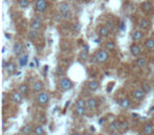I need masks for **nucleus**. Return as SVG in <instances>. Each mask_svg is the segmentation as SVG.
Here are the masks:
<instances>
[{"label": "nucleus", "instance_id": "obj_1", "mask_svg": "<svg viewBox=\"0 0 154 135\" xmlns=\"http://www.w3.org/2000/svg\"><path fill=\"white\" fill-rule=\"evenodd\" d=\"M95 59V62L96 63H99V65H103V63H106L107 61L109 60V52L105 49H101V50H98L96 52L94 56Z\"/></svg>", "mask_w": 154, "mask_h": 135}, {"label": "nucleus", "instance_id": "obj_27", "mask_svg": "<svg viewBox=\"0 0 154 135\" xmlns=\"http://www.w3.org/2000/svg\"><path fill=\"white\" fill-rule=\"evenodd\" d=\"M145 48L149 51L154 50V38L150 37V38H147L145 40Z\"/></svg>", "mask_w": 154, "mask_h": 135}, {"label": "nucleus", "instance_id": "obj_7", "mask_svg": "<svg viewBox=\"0 0 154 135\" xmlns=\"http://www.w3.org/2000/svg\"><path fill=\"white\" fill-rule=\"evenodd\" d=\"M13 53L15 54V56L20 57L21 55L24 54V45L21 41H16L13 45Z\"/></svg>", "mask_w": 154, "mask_h": 135}, {"label": "nucleus", "instance_id": "obj_36", "mask_svg": "<svg viewBox=\"0 0 154 135\" xmlns=\"http://www.w3.org/2000/svg\"><path fill=\"white\" fill-rule=\"evenodd\" d=\"M115 86V82L114 81H111V82H109L108 86H107V92L110 93L112 90H113V88H114Z\"/></svg>", "mask_w": 154, "mask_h": 135}, {"label": "nucleus", "instance_id": "obj_16", "mask_svg": "<svg viewBox=\"0 0 154 135\" xmlns=\"http://www.w3.org/2000/svg\"><path fill=\"white\" fill-rule=\"evenodd\" d=\"M11 100L14 104H21L23 102V95L19 92H13L11 94Z\"/></svg>", "mask_w": 154, "mask_h": 135}, {"label": "nucleus", "instance_id": "obj_9", "mask_svg": "<svg viewBox=\"0 0 154 135\" xmlns=\"http://www.w3.org/2000/svg\"><path fill=\"white\" fill-rule=\"evenodd\" d=\"M138 26H139V29L142 31H148L151 28V21L147 17H143L139 20V22H138Z\"/></svg>", "mask_w": 154, "mask_h": 135}, {"label": "nucleus", "instance_id": "obj_11", "mask_svg": "<svg viewBox=\"0 0 154 135\" xmlns=\"http://www.w3.org/2000/svg\"><path fill=\"white\" fill-rule=\"evenodd\" d=\"M130 53L133 57H139L142 55V48L134 42L130 45Z\"/></svg>", "mask_w": 154, "mask_h": 135}, {"label": "nucleus", "instance_id": "obj_32", "mask_svg": "<svg viewBox=\"0 0 154 135\" xmlns=\"http://www.w3.org/2000/svg\"><path fill=\"white\" fill-rule=\"evenodd\" d=\"M87 112V108H80V107H75V113L78 116H83Z\"/></svg>", "mask_w": 154, "mask_h": 135}, {"label": "nucleus", "instance_id": "obj_24", "mask_svg": "<svg viewBox=\"0 0 154 135\" xmlns=\"http://www.w3.org/2000/svg\"><path fill=\"white\" fill-rule=\"evenodd\" d=\"M99 87H100L99 81H97V80H90V81L88 82L89 90L92 91V92H95V91H97L98 89H99Z\"/></svg>", "mask_w": 154, "mask_h": 135}, {"label": "nucleus", "instance_id": "obj_2", "mask_svg": "<svg viewBox=\"0 0 154 135\" xmlns=\"http://www.w3.org/2000/svg\"><path fill=\"white\" fill-rule=\"evenodd\" d=\"M58 12L60 13L61 17L65 18V19H68L70 18L72 15L71 13V8H70V4L68 2H61L59 3V6H58Z\"/></svg>", "mask_w": 154, "mask_h": 135}, {"label": "nucleus", "instance_id": "obj_30", "mask_svg": "<svg viewBox=\"0 0 154 135\" xmlns=\"http://www.w3.org/2000/svg\"><path fill=\"white\" fill-rule=\"evenodd\" d=\"M75 107H80V108H87V100L85 98H78L75 102Z\"/></svg>", "mask_w": 154, "mask_h": 135}, {"label": "nucleus", "instance_id": "obj_33", "mask_svg": "<svg viewBox=\"0 0 154 135\" xmlns=\"http://www.w3.org/2000/svg\"><path fill=\"white\" fill-rule=\"evenodd\" d=\"M38 36H39V34H38L37 31H30L29 33V37H30V39L31 40H36L38 38Z\"/></svg>", "mask_w": 154, "mask_h": 135}, {"label": "nucleus", "instance_id": "obj_13", "mask_svg": "<svg viewBox=\"0 0 154 135\" xmlns=\"http://www.w3.org/2000/svg\"><path fill=\"white\" fill-rule=\"evenodd\" d=\"M144 35L145 34H144V31H142V30H133L131 32V38L134 42L140 41L144 38Z\"/></svg>", "mask_w": 154, "mask_h": 135}, {"label": "nucleus", "instance_id": "obj_15", "mask_svg": "<svg viewBox=\"0 0 154 135\" xmlns=\"http://www.w3.org/2000/svg\"><path fill=\"white\" fill-rule=\"evenodd\" d=\"M117 104H119L120 107L123 108V109H130L132 107V102L131 100L127 97H121V98L117 99Z\"/></svg>", "mask_w": 154, "mask_h": 135}, {"label": "nucleus", "instance_id": "obj_29", "mask_svg": "<svg viewBox=\"0 0 154 135\" xmlns=\"http://www.w3.org/2000/svg\"><path fill=\"white\" fill-rule=\"evenodd\" d=\"M78 59H79V61H81V62H86L87 60L89 59V52H88V51H87V50L81 51V52L79 53Z\"/></svg>", "mask_w": 154, "mask_h": 135}, {"label": "nucleus", "instance_id": "obj_38", "mask_svg": "<svg viewBox=\"0 0 154 135\" xmlns=\"http://www.w3.org/2000/svg\"><path fill=\"white\" fill-rule=\"evenodd\" d=\"M106 25L108 26L109 29H110V30H112V29H113V28L115 26L114 22H113L112 20H108V21H107V23H106Z\"/></svg>", "mask_w": 154, "mask_h": 135}, {"label": "nucleus", "instance_id": "obj_5", "mask_svg": "<svg viewBox=\"0 0 154 135\" xmlns=\"http://www.w3.org/2000/svg\"><path fill=\"white\" fill-rule=\"evenodd\" d=\"M73 87H74L73 81L69 77H62L59 80V88L62 91H70L73 89Z\"/></svg>", "mask_w": 154, "mask_h": 135}, {"label": "nucleus", "instance_id": "obj_44", "mask_svg": "<svg viewBox=\"0 0 154 135\" xmlns=\"http://www.w3.org/2000/svg\"><path fill=\"white\" fill-rule=\"evenodd\" d=\"M6 38H9V39H10V38H11V35H10V34H9V35H8V33H6Z\"/></svg>", "mask_w": 154, "mask_h": 135}, {"label": "nucleus", "instance_id": "obj_46", "mask_svg": "<svg viewBox=\"0 0 154 135\" xmlns=\"http://www.w3.org/2000/svg\"><path fill=\"white\" fill-rule=\"evenodd\" d=\"M150 112H154V106L150 108Z\"/></svg>", "mask_w": 154, "mask_h": 135}, {"label": "nucleus", "instance_id": "obj_21", "mask_svg": "<svg viewBox=\"0 0 154 135\" xmlns=\"http://www.w3.org/2000/svg\"><path fill=\"white\" fill-rule=\"evenodd\" d=\"M135 65L140 69H144L148 65V59L146 57H137V59L135 60Z\"/></svg>", "mask_w": 154, "mask_h": 135}, {"label": "nucleus", "instance_id": "obj_45", "mask_svg": "<svg viewBox=\"0 0 154 135\" xmlns=\"http://www.w3.org/2000/svg\"><path fill=\"white\" fill-rule=\"evenodd\" d=\"M73 135H83V134H81V133H79V132H75Z\"/></svg>", "mask_w": 154, "mask_h": 135}, {"label": "nucleus", "instance_id": "obj_34", "mask_svg": "<svg viewBox=\"0 0 154 135\" xmlns=\"http://www.w3.org/2000/svg\"><path fill=\"white\" fill-rule=\"evenodd\" d=\"M80 30H81V25L78 22L74 23V24L72 25V31H73V33H79Z\"/></svg>", "mask_w": 154, "mask_h": 135}, {"label": "nucleus", "instance_id": "obj_41", "mask_svg": "<svg viewBox=\"0 0 154 135\" xmlns=\"http://www.w3.org/2000/svg\"><path fill=\"white\" fill-rule=\"evenodd\" d=\"M90 131H91V132H96V129H95L94 128V126H90Z\"/></svg>", "mask_w": 154, "mask_h": 135}, {"label": "nucleus", "instance_id": "obj_23", "mask_svg": "<svg viewBox=\"0 0 154 135\" xmlns=\"http://www.w3.org/2000/svg\"><path fill=\"white\" fill-rule=\"evenodd\" d=\"M29 55L28 54H23L20 57H18V65L20 67H26L29 63Z\"/></svg>", "mask_w": 154, "mask_h": 135}, {"label": "nucleus", "instance_id": "obj_40", "mask_svg": "<svg viewBox=\"0 0 154 135\" xmlns=\"http://www.w3.org/2000/svg\"><path fill=\"white\" fill-rule=\"evenodd\" d=\"M8 63H9V61H6V59L3 58L2 59V69H3V70H6V67H8Z\"/></svg>", "mask_w": 154, "mask_h": 135}, {"label": "nucleus", "instance_id": "obj_8", "mask_svg": "<svg viewBox=\"0 0 154 135\" xmlns=\"http://www.w3.org/2000/svg\"><path fill=\"white\" fill-rule=\"evenodd\" d=\"M146 94H147L146 91L144 89H142V88H136L132 92V96H133V98L135 100H143V99H145Z\"/></svg>", "mask_w": 154, "mask_h": 135}, {"label": "nucleus", "instance_id": "obj_42", "mask_svg": "<svg viewBox=\"0 0 154 135\" xmlns=\"http://www.w3.org/2000/svg\"><path fill=\"white\" fill-rule=\"evenodd\" d=\"M103 121H105V118H101V119H99V121H98V122H99V124H103Z\"/></svg>", "mask_w": 154, "mask_h": 135}, {"label": "nucleus", "instance_id": "obj_18", "mask_svg": "<svg viewBox=\"0 0 154 135\" xmlns=\"http://www.w3.org/2000/svg\"><path fill=\"white\" fill-rule=\"evenodd\" d=\"M87 108L90 110H96L98 108V101L95 97H90V98L87 100Z\"/></svg>", "mask_w": 154, "mask_h": 135}, {"label": "nucleus", "instance_id": "obj_10", "mask_svg": "<svg viewBox=\"0 0 154 135\" xmlns=\"http://www.w3.org/2000/svg\"><path fill=\"white\" fill-rule=\"evenodd\" d=\"M110 33H111V30L107 25H100L97 30V34L100 38H108L110 36Z\"/></svg>", "mask_w": 154, "mask_h": 135}, {"label": "nucleus", "instance_id": "obj_4", "mask_svg": "<svg viewBox=\"0 0 154 135\" xmlns=\"http://www.w3.org/2000/svg\"><path fill=\"white\" fill-rule=\"evenodd\" d=\"M42 20H41V17L38 16V15H35L33 18H32L31 22H30V29L32 31H40L42 29Z\"/></svg>", "mask_w": 154, "mask_h": 135}, {"label": "nucleus", "instance_id": "obj_35", "mask_svg": "<svg viewBox=\"0 0 154 135\" xmlns=\"http://www.w3.org/2000/svg\"><path fill=\"white\" fill-rule=\"evenodd\" d=\"M120 129L123 131H128L129 129V122L127 120H123L120 122Z\"/></svg>", "mask_w": 154, "mask_h": 135}, {"label": "nucleus", "instance_id": "obj_6", "mask_svg": "<svg viewBox=\"0 0 154 135\" xmlns=\"http://www.w3.org/2000/svg\"><path fill=\"white\" fill-rule=\"evenodd\" d=\"M46 10H48V1L46 0H37L36 3H35V11L39 13V14H42V13H46Z\"/></svg>", "mask_w": 154, "mask_h": 135}, {"label": "nucleus", "instance_id": "obj_20", "mask_svg": "<svg viewBox=\"0 0 154 135\" xmlns=\"http://www.w3.org/2000/svg\"><path fill=\"white\" fill-rule=\"evenodd\" d=\"M17 63L15 61H9V63H8V67H6V72L10 74V75H13V74H15L16 72H17Z\"/></svg>", "mask_w": 154, "mask_h": 135}, {"label": "nucleus", "instance_id": "obj_19", "mask_svg": "<svg viewBox=\"0 0 154 135\" xmlns=\"http://www.w3.org/2000/svg\"><path fill=\"white\" fill-rule=\"evenodd\" d=\"M20 133L22 135H32L34 133V128L31 126V125L26 124L24 126L21 127V129H20Z\"/></svg>", "mask_w": 154, "mask_h": 135}, {"label": "nucleus", "instance_id": "obj_14", "mask_svg": "<svg viewBox=\"0 0 154 135\" xmlns=\"http://www.w3.org/2000/svg\"><path fill=\"white\" fill-rule=\"evenodd\" d=\"M143 134L145 135H153L154 134V125L151 121H148L144 125L143 128Z\"/></svg>", "mask_w": 154, "mask_h": 135}, {"label": "nucleus", "instance_id": "obj_39", "mask_svg": "<svg viewBox=\"0 0 154 135\" xmlns=\"http://www.w3.org/2000/svg\"><path fill=\"white\" fill-rule=\"evenodd\" d=\"M63 73H65V70L62 69V67H58L57 69H56V74H57V75L61 76Z\"/></svg>", "mask_w": 154, "mask_h": 135}, {"label": "nucleus", "instance_id": "obj_25", "mask_svg": "<svg viewBox=\"0 0 154 135\" xmlns=\"http://www.w3.org/2000/svg\"><path fill=\"white\" fill-rule=\"evenodd\" d=\"M120 122L121 121L117 120V119L112 121L111 124H110V126H109V128H110V130H111L112 132H118V130H120Z\"/></svg>", "mask_w": 154, "mask_h": 135}, {"label": "nucleus", "instance_id": "obj_3", "mask_svg": "<svg viewBox=\"0 0 154 135\" xmlns=\"http://www.w3.org/2000/svg\"><path fill=\"white\" fill-rule=\"evenodd\" d=\"M36 102L39 104L40 107L48 106L49 102H50V95H49V93L44 92V91L38 93L37 96H36Z\"/></svg>", "mask_w": 154, "mask_h": 135}, {"label": "nucleus", "instance_id": "obj_31", "mask_svg": "<svg viewBox=\"0 0 154 135\" xmlns=\"http://www.w3.org/2000/svg\"><path fill=\"white\" fill-rule=\"evenodd\" d=\"M18 6L22 10H26L30 6V0H18Z\"/></svg>", "mask_w": 154, "mask_h": 135}, {"label": "nucleus", "instance_id": "obj_43", "mask_svg": "<svg viewBox=\"0 0 154 135\" xmlns=\"http://www.w3.org/2000/svg\"><path fill=\"white\" fill-rule=\"evenodd\" d=\"M83 1L85 3H90V2L92 1V0H83Z\"/></svg>", "mask_w": 154, "mask_h": 135}, {"label": "nucleus", "instance_id": "obj_12", "mask_svg": "<svg viewBox=\"0 0 154 135\" xmlns=\"http://www.w3.org/2000/svg\"><path fill=\"white\" fill-rule=\"evenodd\" d=\"M140 8H142V11H143L145 14H150V13H152L154 10L153 6H152V3L150 2V1H144V2H142Z\"/></svg>", "mask_w": 154, "mask_h": 135}, {"label": "nucleus", "instance_id": "obj_26", "mask_svg": "<svg viewBox=\"0 0 154 135\" xmlns=\"http://www.w3.org/2000/svg\"><path fill=\"white\" fill-rule=\"evenodd\" d=\"M34 135H46V130H44V127L42 125H37V126L34 127Z\"/></svg>", "mask_w": 154, "mask_h": 135}, {"label": "nucleus", "instance_id": "obj_22", "mask_svg": "<svg viewBox=\"0 0 154 135\" xmlns=\"http://www.w3.org/2000/svg\"><path fill=\"white\" fill-rule=\"evenodd\" d=\"M18 92L21 93L23 96H28L30 93V87L29 84H26V82H23V84H21L19 86V88H18Z\"/></svg>", "mask_w": 154, "mask_h": 135}, {"label": "nucleus", "instance_id": "obj_17", "mask_svg": "<svg viewBox=\"0 0 154 135\" xmlns=\"http://www.w3.org/2000/svg\"><path fill=\"white\" fill-rule=\"evenodd\" d=\"M43 89H44V82L41 81V80H36L32 86V90L34 93L43 92Z\"/></svg>", "mask_w": 154, "mask_h": 135}, {"label": "nucleus", "instance_id": "obj_37", "mask_svg": "<svg viewBox=\"0 0 154 135\" xmlns=\"http://www.w3.org/2000/svg\"><path fill=\"white\" fill-rule=\"evenodd\" d=\"M9 101V96L6 95V92H3L2 93V104L4 106V104H6Z\"/></svg>", "mask_w": 154, "mask_h": 135}, {"label": "nucleus", "instance_id": "obj_28", "mask_svg": "<svg viewBox=\"0 0 154 135\" xmlns=\"http://www.w3.org/2000/svg\"><path fill=\"white\" fill-rule=\"evenodd\" d=\"M116 49V43H115L113 40H108V41L105 43V50H107L109 52L111 51H114Z\"/></svg>", "mask_w": 154, "mask_h": 135}]
</instances>
